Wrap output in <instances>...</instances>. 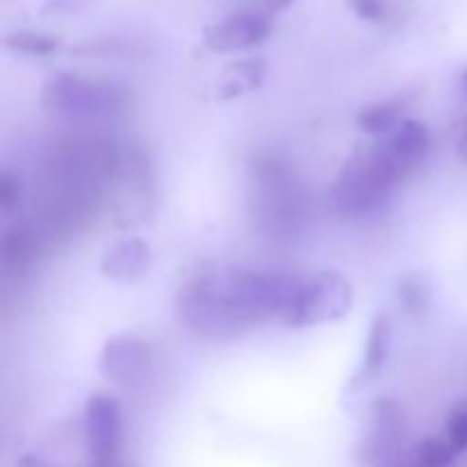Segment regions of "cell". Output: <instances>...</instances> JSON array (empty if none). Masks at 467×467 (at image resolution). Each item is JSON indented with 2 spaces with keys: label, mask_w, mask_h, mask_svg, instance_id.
Segmentation results:
<instances>
[{
  "label": "cell",
  "mask_w": 467,
  "mask_h": 467,
  "mask_svg": "<svg viewBox=\"0 0 467 467\" xmlns=\"http://www.w3.org/2000/svg\"><path fill=\"white\" fill-rule=\"evenodd\" d=\"M299 276L242 267L201 274L176 295V319L205 340L233 342L258 324L281 319Z\"/></svg>",
  "instance_id": "1"
},
{
  "label": "cell",
  "mask_w": 467,
  "mask_h": 467,
  "mask_svg": "<svg viewBox=\"0 0 467 467\" xmlns=\"http://www.w3.org/2000/svg\"><path fill=\"white\" fill-rule=\"evenodd\" d=\"M409 173L388 155L381 144L356 153L345 162L331 190L336 210L347 219H374L388 213L400 185Z\"/></svg>",
  "instance_id": "2"
},
{
  "label": "cell",
  "mask_w": 467,
  "mask_h": 467,
  "mask_svg": "<svg viewBox=\"0 0 467 467\" xmlns=\"http://www.w3.org/2000/svg\"><path fill=\"white\" fill-rule=\"evenodd\" d=\"M41 105L76 121H105L126 109V91L105 78L57 71L41 87Z\"/></svg>",
  "instance_id": "3"
},
{
  "label": "cell",
  "mask_w": 467,
  "mask_h": 467,
  "mask_svg": "<svg viewBox=\"0 0 467 467\" xmlns=\"http://www.w3.org/2000/svg\"><path fill=\"white\" fill-rule=\"evenodd\" d=\"M354 306V285L336 269L299 276L281 322L287 328H315L337 322Z\"/></svg>",
  "instance_id": "4"
},
{
  "label": "cell",
  "mask_w": 467,
  "mask_h": 467,
  "mask_svg": "<svg viewBox=\"0 0 467 467\" xmlns=\"http://www.w3.org/2000/svg\"><path fill=\"white\" fill-rule=\"evenodd\" d=\"M406 433L404 409L390 397H379L368 409V429L354 450L360 467H388L401 456Z\"/></svg>",
  "instance_id": "5"
},
{
  "label": "cell",
  "mask_w": 467,
  "mask_h": 467,
  "mask_svg": "<svg viewBox=\"0 0 467 467\" xmlns=\"http://www.w3.org/2000/svg\"><path fill=\"white\" fill-rule=\"evenodd\" d=\"M82 433L94 467H117L123 442V410L108 390L91 392L82 410Z\"/></svg>",
  "instance_id": "6"
},
{
  "label": "cell",
  "mask_w": 467,
  "mask_h": 467,
  "mask_svg": "<svg viewBox=\"0 0 467 467\" xmlns=\"http://www.w3.org/2000/svg\"><path fill=\"white\" fill-rule=\"evenodd\" d=\"M153 369V347L149 340L135 333H119L105 340L100 349V372L114 386H141Z\"/></svg>",
  "instance_id": "7"
},
{
  "label": "cell",
  "mask_w": 467,
  "mask_h": 467,
  "mask_svg": "<svg viewBox=\"0 0 467 467\" xmlns=\"http://www.w3.org/2000/svg\"><path fill=\"white\" fill-rule=\"evenodd\" d=\"M272 35V23L265 14L240 9L205 27L203 44L213 53H244L255 48Z\"/></svg>",
  "instance_id": "8"
},
{
  "label": "cell",
  "mask_w": 467,
  "mask_h": 467,
  "mask_svg": "<svg viewBox=\"0 0 467 467\" xmlns=\"http://www.w3.org/2000/svg\"><path fill=\"white\" fill-rule=\"evenodd\" d=\"M153 263V249L141 237L112 242L100 258V274L114 283H132L144 276Z\"/></svg>",
  "instance_id": "9"
},
{
  "label": "cell",
  "mask_w": 467,
  "mask_h": 467,
  "mask_svg": "<svg viewBox=\"0 0 467 467\" xmlns=\"http://www.w3.org/2000/svg\"><path fill=\"white\" fill-rule=\"evenodd\" d=\"M390 342H392L390 317H388L386 313H377L372 322H369V331L368 336H365V345H363V356H360V363L358 368H356L354 377H351L349 383H347V390L356 392L381 377L383 368H386L388 363V356H390Z\"/></svg>",
  "instance_id": "10"
},
{
  "label": "cell",
  "mask_w": 467,
  "mask_h": 467,
  "mask_svg": "<svg viewBox=\"0 0 467 467\" xmlns=\"http://www.w3.org/2000/svg\"><path fill=\"white\" fill-rule=\"evenodd\" d=\"M381 146L406 173H410L427 160L429 150H431V132H429L427 123L420 119H404L381 141Z\"/></svg>",
  "instance_id": "11"
},
{
  "label": "cell",
  "mask_w": 467,
  "mask_h": 467,
  "mask_svg": "<svg viewBox=\"0 0 467 467\" xmlns=\"http://www.w3.org/2000/svg\"><path fill=\"white\" fill-rule=\"evenodd\" d=\"M265 76H267V62L263 57H246L235 64H228L219 80V100H233L251 94L263 85Z\"/></svg>",
  "instance_id": "12"
},
{
  "label": "cell",
  "mask_w": 467,
  "mask_h": 467,
  "mask_svg": "<svg viewBox=\"0 0 467 467\" xmlns=\"http://www.w3.org/2000/svg\"><path fill=\"white\" fill-rule=\"evenodd\" d=\"M36 255V233L27 222H14L0 240V258L7 272H26Z\"/></svg>",
  "instance_id": "13"
},
{
  "label": "cell",
  "mask_w": 467,
  "mask_h": 467,
  "mask_svg": "<svg viewBox=\"0 0 467 467\" xmlns=\"http://www.w3.org/2000/svg\"><path fill=\"white\" fill-rule=\"evenodd\" d=\"M401 121H404V108L392 100H377V103L365 105L356 114L358 130L372 137H388Z\"/></svg>",
  "instance_id": "14"
},
{
  "label": "cell",
  "mask_w": 467,
  "mask_h": 467,
  "mask_svg": "<svg viewBox=\"0 0 467 467\" xmlns=\"http://www.w3.org/2000/svg\"><path fill=\"white\" fill-rule=\"evenodd\" d=\"M395 299L406 315L415 319L424 317L431 308V283L420 272L404 274L397 278Z\"/></svg>",
  "instance_id": "15"
},
{
  "label": "cell",
  "mask_w": 467,
  "mask_h": 467,
  "mask_svg": "<svg viewBox=\"0 0 467 467\" xmlns=\"http://www.w3.org/2000/svg\"><path fill=\"white\" fill-rule=\"evenodd\" d=\"M5 46L14 53L26 55V57H50L59 50L62 39L53 35H44V32L16 30L5 36Z\"/></svg>",
  "instance_id": "16"
},
{
  "label": "cell",
  "mask_w": 467,
  "mask_h": 467,
  "mask_svg": "<svg viewBox=\"0 0 467 467\" xmlns=\"http://www.w3.org/2000/svg\"><path fill=\"white\" fill-rule=\"evenodd\" d=\"M422 467H450L459 459V447L447 436H429L409 451Z\"/></svg>",
  "instance_id": "17"
},
{
  "label": "cell",
  "mask_w": 467,
  "mask_h": 467,
  "mask_svg": "<svg viewBox=\"0 0 467 467\" xmlns=\"http://www.w3.org/2000/svg\"><path fill=\"white\" fill-rule=\"evenodd\" d=\"M21 199H23L21 178H18L14 171H9V169H5V171L0 173V210H3L5 214L14 213V210L21 205Z\"/></svg>",
  "instance_id": "18"
},
{
  "label": "cell",
  "mask_w": 467,
  "mask_h": 467,
  "mask_svg": "<svg viewBox=\"0 0 467 467\" xmlns=\"http://www.w3.org/2000/svg\"><path fill=\"white\" fill-rule=\"evenodd\" d=\"M445 436L459 447V451H467V401H461L447 413Z\"/></svg>",
  "instance_id": "19"
},
{
  "label": "cell",
  "mask_w": 467,
  "mask_h": 467,
  "mask_svg": "<svg viewBox=\"0 0 467 467\" xmlns=\"http://www.w3.org/2000/svg\"><path fill=\"white\" fill-rule=\"evenodd\" d=\"M347 5L360 21L368 23H383L390 14L388 0H347Z\"/></svg>",
  "instance_id": "20"
},
{
  "label": "cell",
  "mask_w": 467,
  "mask_h": 467,
  "mask_svg": "<svg viewBox=\"0 0 467 467\" xmlns=\"http://www.w3.org/2000/svg\"><path fill=\"white\" fill-rule=\"evenodd\" d=\"M388 467H422V465H420L410 454H401L395 463H390Z\"/></svg>",
  "instance_id": "21"
},
{
  "label": "cell",
  "mask_w": 467,
  "mask_h": 467,
  "mask_svg": "<svg viewBox=\"0 0 467 467\" xmlns=\"http://www.w3.org/2000/svg\"><path fill=\"white\" fill-rule=\"evenodd\" d=\"M263 3L265 7L272 9V12H281V9H285L292 0H263Z\"/></svg>",
  "instance_id": "22"
},
{
  "label": "cell",
  "mask_w": 467,
  "mask_h": 467,
  "mask_svg": "<svg viewBox=\"0 0 467 467\" xmlns=\"http://www.w3.org/2000/svg\"><path fill=\"white\" fill-rule=\"evenodd\" d=\"M456 153H459V158L467 164V130L463 132V135H461L459 146H456Z\"/></svg>",
  "instance_id": "23"
},
{
  "label": "cell",
  "mask_w": 467,
  "mask_h": 467,
  "mask_svg": "<svg viewBox=\"0 0 467 467\" xmlns=\"http://www.w3.org/2000/svg\"><path fill=\"white\" fill-rule=\"evenodd\" d=\"M463 82H465V89H467V68H465V76H463Z\"/></svg>",
  "instance_id": "24"
}]
</instances>
